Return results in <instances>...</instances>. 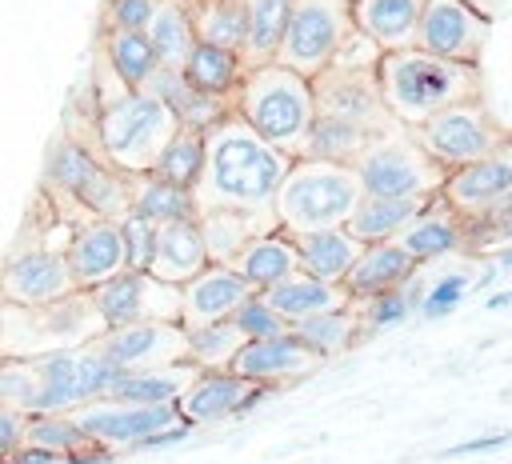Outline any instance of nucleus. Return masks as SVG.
Here are the masks:
<instances>
[{
  "mask_svg": "<svg viewBox=\"0 0 512 464\" xmlns=\"http://www.w3.org/2000/svg\"><path fill=\"white\" fill-rule=\"evenodd\" d=\"M292 160L264 144L236 112L204 132V168L192 188L196 216L200 212H248L272 216V200L288 176Z\"/></svg>",
  "mask_w": 512,
  "mask_h": 464,
  "instance_id": "f257e3e1",
  "label": "nucleus"
},
{
  "mask_svg": "<svg viewBox=\"0 0 512 464\" xmlns=\"http://www.w3.org/2000/svg\"><path fill=\"white\" fill-rule=\"evenodd\" d=\"M88 84L96 96V140H100L104 164L116 168L120 176L152 172L164 144L180 132L172 108L152 92H128L108 68V60L100 56V48L92 56Z\"/></svg>",
  "mask_w": 512,
  "mask_h": 464,
  "instance_id": "f03ea898",
  "label": "nucleus"
},
{
  "mask_svg": "<svg viewBox=\"0 0 512 464\" xmlns=\"http://www.w3.org/2000/svg\"><path fill=\"white\" fill-rule=\"evenodd\" d=\"M376 84H380V100H384L388 116L408 132L428 124L444 108L484 100V72L480 68L436 60L420 48L384 52L376 64Z\"/></svg>",
  "mask_w": 512,
  "mask_h": 464,
  "instance_id": "7ed1b4c3",
  "label": "nucleus"
},
{
  "mask_svg": "<svg viewBox=\"0 0 512 464\" xmlns=\"http://www.w3.org/2000/svg\"><path fill=\"white\" fill-rule=\"evenodd\" d=\"M232 112L264 144H272L288 160H304L308 156V140H312V124H316L312 80H304V76H296V72H288L280 64L252 68L240 80Z\"/></svg>",
  "mask_w": 512,
  "mask_h": 464,
  "instance_id": "20e7f679",
  "label": "nucleus"
},
{
  "mask_svg": "<svg viewBox=\"0 0 512 464\" xmlns=\"http://www.w3.org/2000/svg\"><path fill=\"white\" fill-rule=\"evenodd\" d=\"M40 192L48 196V204L68 228H76L88 216H100V220L128 216V176L108 168L100 156H92L64 132H56L44 152Z\"/></svg>",
  "mask_w": 512,
  "mask_h": 464,
  "instance_id": "39448f33",
  "label": "nucleus"
},
{
  "mask_svg": "<svg viewBox=\"0 0 512 464\" xmlns=\"http://www.w3.org/2000/svg\"><path fill=\"white\" fill-rule=\"evenodd\" d=\"M360 196H364V188L352 168L304 156V160H292V168L272 200V216L284 236L344 228L348 216L356 212Z\"/></svg>",
  "mask_w": 512,
  "mask_h": 464,
  "instance_id": "423d86ee",
  "label": "nucleus"
},
{
  "mask_svg": "<svg viewBox=\"0 0 512 464\" xmlns=\"http://www.w3.org/2000/svg\"><path fill=\"white\" fill-rule=\"evenodd\" d=\"M108 328L88 292H72L44 308L0 304V360H40L100 340Z\"/></svg>",
  "mask_w": 512,
  "mask_h": 464,
  "instance_id": "0eeeda50",
  "label": "nucleus"
},
{
  "mask_svg": "<svg viewBox=\"0 0 512 464\" xmlns=\"http://www.w3.org/2000/svg\"><path fill=\"white\" fill-rule=\"evenodd\" d=\"M364 196H400V200H432L440 196L444 168L412 140L408 128H392L368 144V152L352 164Z\"/></svg>",
  "mask_w": 512,
  "mask_h": 464,
  "instance_id": "6e6552de",
  "label": "nucleus"
},
{
  "mask_svg": "<svg viewBox=\"0 0 512 464\" xmlns=\"http://www.w3.org/2000/svg\"><path fill=\"white\" fill-rule=\"evenodd\" d=\"M412 140L432 156V164H440L444 172H456V168L476 164V160L500 152L504 144H512V128L496 120L488 100H468V104L444 108L440 116L420 124L412 132Z\"/></svg>",
  "mask_w": 512,
  "mask_h": 464,
  "instance_id": "1a4fd4ad",
  "label": "nucleus"
},
{
  "mask_svg": "<svg viewBox=\"0 0 512 464\" xmlns=\"http://www.w3.org/2000/svg\"><path fill=\"white\" fill-rule=\"evenodd\" d=\"M352 32V4L348 0H292V16L272 64L312 80L320 76L340 44Z\"/></svg>",
  "mask_w": 512,
  "mask_h": 464,
  "instance_id": "9d476101",
  "label": "nucleus"
},
{
  "mask_svg": "<svg viewBox=\"0 0 512 464\" xmlns=\"http://www.w3.org/2000/svg\"><path fill=\"white\" fill-rule=\"evenodd\" d=\"M312 100H316V120L352 124V128H364L372 136H384V132L400 128L388 116L384 100H380L376 68L328 64L320 76H312Z\"/></svg>",
  "mask_w": 512,
  "mask_h": 464,
  "instance_id": "9b49d317",
  "label": "nucleus"
},
{
  "mask_svg": "<svg viewBox=\"0 0 512 464\" xmlns=\"http://www.w3.org/2000/svg\"><path fill=\"white\" fill-rule=\"evenodd\" d=\"M72 292L80 288L64 264V248L12 244L0 260V304L8 308H44Z\"/></svg>",
  "mask_w": 512,
  "mask_h": 464,
  "instance_id": "f8f14e48",
  "label": "nucleus"
},
{
  "mask_svg": "<svg viewBox=\"0 0 512 464\" xmlns=\"http://www.w3.org/2000/svg\"><path fill=\"white\" fill-rule=\"evenodd\" d=\"M488 36H492V20L472 12L464 0H424V8H420L416 48L436 60L480 68Z\"/></svg>",
  "mask_w": 512,
  "mask_h": 464,
  "instance_id": "ddd939ff",
  "label": "nucleus"
},
{
  "mask_svg": "<svg viewBox=\"0 0 512 464\" xmlns=\"http://www.w3.org/2000/svg\"><path fill=\"white\" fill-rule=\"evenodd\" d=\"M104 328L124 324H180V288L148 276V272H120L108 284L88 292Z\"/></svg>",
  "mask_w": 512,
  "mask_h": 464,
  "instance_id": "4468645a",
  "label": "nucleus"
},
{
  "mask_svg": "<svg viewBox=\"0 0 512 464\" xmlns=\"http://www.w3.org/2000/svg\"><path fill=\"white\" fill-rule=\"evenodd\" d=\"M276 388L268 384H248L240 380L236 372L220 368V372H196V380L188 384V392L172 404L176 408V420L188 424V428H200V424H220V420H232V416H248L260 400H268Z\"/></svg>",
  "mask_w": 512,
  "mask_h": 464,
  "instance_id": "2eb2a0df",
  "label": "nucleus"
},
{
  "mask_svg": "<svg viewBox=\"0 0 512 464\" xmlns=\"http://www.w3.org/2000/svg\"><path fill=\"white\" fill-rule=\"evenodd\" d=\"M96 352L116 372H144L188 360V332L180 324H124L96 340Z\"/></svg>",
  "mask_w": 512,
  "mask_h": 464,
  "instance_id": "dca6fc26",
  "label": "nucleus"
},
{
  "mask_svg": "<svg viewBox=\"0 0 512 464\" xmlns=\"http://www.w3.org/2000/svg\"><path fill=\"white\" fill-rule=\"evenodd\" d=\"M324 360L304 344L296 340L292 332H280L272 340H248L240 344V352L232 356L228 372H236L240 380L248 384H268V388H288L292 380H304L320 368Z\"/></svg>",
  "mask_w": 512,
  "mask_h": 464,
  "instance_id": "f3484780",
  "label": "nucleus"
},
{
  "mask_svg": "<svg viewBox=\"0 0 512 464\" xmlns=\"http://www.w3.org/2000/svg\"><path fill=\"white\" fill-rule=\"evenodd\" d=\"M508 192H512V144H504L500 152H492V156H484L476 164H464V168L448 172L444 184H440V200L464 224L468 220H480Z\"/></svg>",
  "mask_w": 512,
  "mask_h": 464,
  "instance_id": "a211bd4d",
  "label": "nucleus"
},
{
  "mask_svg": "<svg viewBox=\"0 0 512 464\" xmlns=\"http://www.w3.org/2000/svg\"><path fill=\"white\" fill-rule=\"evenodd\" d=\"M72 420L80 424V432L112 452L120 448H136L144 436L168 428V424H180L176 420V408L164 404V408H136V404H116V400H92L84 408L72 412Z\"/></svg>",
  "mask_w": 512,
  "mask_h": 464,
  "instance_id": "6ab92c4d",
  "label": "nucleus"
},
{
  "mask_svg": "<svg viewBox=\"0 0 512 464\" xmlns=\"http://www.w3.org/2000/svg\"><path fill=\"white\" fill-rule=\"evenodd\" d=\"M64 264L76 280L80 292H92L100 284H108L112 276H120L124 264V244H120V224L116 220H100L88 216L68 232L64 244Z\"/></svg>",
  "mask_w": 512,
  "mask_h": 464,
  "instance_id": "aec40b11",
  "label": "nucleus"
},
{
  "mask_svg": "<svg viewBox=\"0 0 512 464\" xmlns=\"http://www.w3.org/2000/svg\"><path fill=\"white\" fill-rule=\"evenodd\" d=\"M248 296H256L228 264H208L196 280H188L180 288V328H204V324H220L228 320Z\"/></svg>",
  "mask_w": 512,
  "mask_h": 464,
  "instance_id": "412c9836",
  "label": "nucleus"
},
{
  "mask_svg": "<svg viewBox=\"0 0 512 464\" xmlns=\"http://www.w3.org/2000/svg\"><path fill=\"white\" fill-rule=\"evenodd\" d=\"M396 244L416 260V264H440L448 256H468V228L464 220L440 200L432 196L412 220L408 228L396 236Z\"/></svg>",
  "mask_w": 512,
  "mask_h": 464,
  "instance_id": "4be33fe9",
  "label": "nucleus"
},
{
  "mask_svg": "<svg viewBox=\"0 0 512 464\" xmlns=\"http://www.w3.org/2000/svg\"><path fill=\"white\" fill-rule=\"evenodd\" d=\"M416 268H420V264H416L396 240H388V244H364L360 260L352 264V272L344 276L340 288L348 292L352 304H364V300H376V296H388V292L404 288V280H408Z\"/></svg>",
  "mask_w": 512,
  "mask_h": 464,
  "instance_id": "5701e85b",
  "label": "nucleus"
},
{
  "mask_svg": "<svg viewBox=\"0 0 512 464\" xmlns=\"http://www.w3.org/2000/svg\"><path fill=\"white\" fill-rule=\"evenodd\" d=\"M424 0H352V28L364 32L380 52L416 48Z\"/></svg>",
  "mask_w": 512,
  "mask_h": 464,
  "instance_id": "b1692460",
  "label": "nucleus"
},
{
  "mask_svg": "<svg viewBox=\"0 0 512 464\" xmlns=\"http://www.w3.org/2000/svg\"><path fill=\"white\" fill-rule=\"evenodd\" d=\"M208 268V252L200 240L196 220H176V224H160L156 228V252L148 264V276L184 288L188 280H196Z\"/></svg>",
  "mask_w": 512,
  "mask_h": 464,
  "instance_id": "393cba45",
  "label": "nucleus"
},
{
  "mask_svg": "<svg viewBox=\"0 0 512 464\" xmlns=\"http://www.w3.org/2000/svg\"><path fill=\"white\" fill-rule=\"evenodd\" d=\"M288 328L300 324V320H312V316H324V312H340L348 308V292L336 288V284H324V280H312L304 272H292L288 280L272 284L268 292H256Z\"/></svg>",
  "mask_w": 512,
  "mask_h": 464,
  "instance_id": "a878e982",
  "label": "nucleus"
},
{
  "mask_svg": "<svg viewBox=\"0 0 512 464\" xmlns=\"http://www.w3.org/2000/svg\"><path fill=\"white\" fill-rule=\"evenodd\" d=\"M228 268H232L252 292H268L272 284H280V280H288L292 272H300V256H296L292 236H284L280 228H272V232L248 240L244 252H240Z\"/></svg>",
  "mask_w": 512,
  "mask_h": 464,
  "instance_id": "bb28decb",
  "label": "nucleus"
},
{
  "mask_svg": "<svg viewBox=\"0 0 512 464\" xmlns=\"http://www.w3.org/2000/svg\"><path fill=\"white\" fill-rule=\"evenodd\" d=\"M192 380H196V368L188 360L164 364V368H144V372H120L112 380V388L104 392V400L136 404V408H164V404H176Z\"/></svg>",
  "mask_w": 512,
  "mask_h": 464,
  "instance_id": "cd10ccee",
  "label": "nucleus"
},
{
  "mask_svg": "<svg viewBox=\"0 0 512 464\" xmlns=\"http://www.w3.org/2000/svg\"><path fill=\"white\" fill-rule=\"evenodd\" d=\"M296 256H300V272L324 284H344V276L352 272V264L360 260L364 244L356 236H348V228H324V232H308V236H292Z\"/></svg>",
  "mask_w": 512,
  "mask_h": 464,
  "instance_id": "c85d7f7f",
  "label": "nucleus"
},
{
  "mask_svg": "<svg viewBox=\"0 0 512 464\" xmlns=\"http://www.w3.org/2000/svg\"><path fill=\"white\" fill-rule=\"evenodd\" d=\"M196 228H200L208 264H232L248 240L276 228V216H248V212H224L220 208V212H200Z\"/></svg>",
  "mask_w": 512,
  "mask_h": 464,
  "instance_id": "c756f323",
  "label": "nucleus"
},
{
  "mask_svg": "<svg viewBox=\"0 0 512 464\" xmlns=\"http://www.w3.org/2000/svg\"><path fill=\"white\" fill-rule=\"evenodd\" d=\"M292 16V0H244V44H240V64L264 68L276 60L284 28Z\"/></svg>",
  "mask_w": 512,
  "mask_h": 464,
  "instance_id": "7c9ffc66",
  "label": "nucleus"
},
{
  "mask_svg": "<svg viewBox=\"0 0 512 464\" xmlns=\"http://www.w3.org/2000/svg\"><path fill=\"white\" fill-rule=\"evenodd\" d=\"M144 92L160 96V100L172 108L176 124H180V128H192V132H208L212 124H220V120L232 112L224 100H212V96L196 92L180 72H164V68L152 76V84H148Z\"/></svg>",
  "mask_w": 512,
  "mask_h": 464,
  "instance_id": "2f4dec72",
  "label": "nucleus"
},
{
  "mask_svg": "<svg viewBox=\"0 0 512 464\" xmlns=\"http://www.w3.org/2000/svg\"><path fill=\"white\" fill-rule=\"evenodd\" d=\"M428 200H400V196H360L356 212L348 216V236H356L360 244H388L396 240L408 220L424 208Z\"/></svg>",
  "mask_w": 512,
  "mask_h": 464,
  "instance_id": "473e14b6",
  "label": "nucleus"
},
{
  "mask_svg": "<svg viewBox=\"0 0 512 464\" xmlns=\"http://www.w3.org/2000/svg\"><path fill=\"white\" fill-rule=\"evenodd\" d=\"M96 48L128 92H144L152 76L160 72L156 52L144 32H96Z\"/></svg>",
  "mask_w": 512,
  "mask_h": 464,
  "instance_id": "72a5a7b5",
  "label": "nucleus"
},
{
  "mask_svg": "<svg viewBox=\"0 0 512 464\" xmlns=\"http://www.w3.org/2000/svg\"><path fill=\"white\" fill-rule=\"evenodd\" d=\"M244 72H248V68L240 64L236 52L208 48V44H196L192 56H188V64L180 68V76H184L196 92H204V96H212V100H224L228 108H232V100H236V92H240Z\"/></svg>",
  "mask_w": 512,
  "mask_h": 464,
  "instance_id": "f704fd0d",
  "label": "nucleus"
},
{
  "mask_svg": "<svg viewBox=\"0 0 512 464\" xmlns=\"http://www.w3.org/2000/svg\"><path fill=\"white\" fill-rule=\"evenodd\" d=\"M128 212L144 216L148 224H176V220H196V204L192 192L144 172V176H128Z\"/></svg>",
  "mask_w": 512,
  "mask_h": 464,
  "instance_id": "c9c22d12",
  "label": "nucleus"
},
{
  "mask_svg": "<svg viewBox=\"0 0 512 464\" xmlns=\"http://www.w3.org/2000/svg\"><path fill=\"white\" fill-rule=\"evenodd\" d=\"M152 52H156V64L164 72H180L196 48V36H192V20H188V4L184 0H160L156 16L148 20L144 28Z\"/></svg>",
  "mask_w": 512,
  "mask_h": 464,
  "instance_id": "e433bc0d",
  "label": "nucleus"
},
{
  "mask_svg": "<svg viewBox=\"0 0 512 464\" xmlns=\"http://www.w3.org/2000/svg\"><path fill=\"white\" fill-rule=\"evenodd\" d=\"M196 44L240 56L244 44V0H184Z\"/></svg>",
  "mask_w": 512,
  "mask_h": 464,
  "instance_id": "4c0bfd02",
  "label": "nucleus"
},
{
  "mask_svg": "<svg viewBox=\"0 0 512 464\" xmlns=\"http://www.w3.org/2000/svg\"><path fill=\"white\" fill-rule=\"evenodd\" d=\"M288 332H292L296 340H304L320 360L344 356L348 348H356V344H360V320H356L352 304H348V308H340V312H324V316L300 320V324H292Z\"/></svg>",
  "mask_w": 512,
  "mask_h": 464,
  "instance_id": "58836bf2",
  "label": "nucleus"
},
{
  "mask_svg": "<svg viewBox=\"0 0 512 464\" xmlns=\"http://www.w3.org/2000/svg\"><path fill=\"white\" fill-rule=\"evenodd\" d=\"M200 168H204V132L180 128V132L164 144V152L156 156L152 176H160V180H168V184L192 192L196 180H200Z\"/></svg>",
  "mask_w": 512,
  "mask_h": 464,
  "instance_id": "ea45409f",
  "label": "nucleus"
},
{
  "mask_svg": "<svg viewBox=\"0 0 512 464\" xmlns=\"http://www.w3.org/2000/svg\"><path fill=\"white\" fill-rule=\"evenodd\" d=\"M372 140H380V136H372V132H364V128H352V124L316 120V124H312V140H308V156H312V160H328V164L352 168V164L368 152Z\"/></svg>",
  "mask_w": 512,
  "mask_h": 464,
  "instance_id": "a19ab883",
  "label": "nucleus"
},
{
  "mask_svg": "<svg viewBox=\"0 0 512 464\" xmlns=\"http://www.w3.org/2000/svg\"><path fill=\"white\" fill-rule=\"evenodd\" d=\"M240 332L220 320V324H204V328H192L188 332V364L196 372H220L232 364V356L240 352Z\"/></svg>",
  "mask_w": 512,
  "mask_h": 464,
  "instance_id": "79ce46f5",
  "label": "nucleus"
},
{
  "mask_svg": "<svg viewBox=\"0 0 512 464\" xmlns=\"http://www.w3.org/2000/svg\"><path fill=\"white\" fill-rule=\"evenodd\" d=\"M24 444L28 448H44V452H56V456H72L96 440H88L80 432V424L68 416H28L24 420Z\"/></svg>",
  "mask_w": 512,
  "mask_h": 464,
  "instance_id": "37998d69",
  "label": "nucleus"
},
{
  "mask_svg": "<svg viewBox=\"0 0 512 464\" xmlns=\"http://www.w3.org/2000/svg\"><path fill=\"white\" fill-rule=\"evenodd\" d=\"M464 228H468V256L472 260H488L492 252L508 248L512 244V192L496 208H488L480 220H468Z\"/></svg>",
  "mask_w": 512,
  "mask_h": 464,
  "instance_id": "c03bdc74",
  "label": "nucleus"
},
{
  "mask_svg": "<svg viewBox=\"0 0 512 464\" xmlns=\"http://www.w3.org/2000/svg\"><path fill=\"white\" fill-rule=\"evenodd\" d=\"M40 396V376L32 360H0V408L32 416Z\"/></svg>",
  "mask_w": 512,
  "mask_h": 464,
  "instance_id": "a18cd8bd",
  "label": "nucleus"
},
{
  "mask_svg": "<svg viewBox=\"0 0 512 464\" xmlns=\"http://www.w3.org/2000/svg\"><path fill=\"white\" fill-rule=\"evenodd\" d=\"M472 256L464 260V268H452V272H440V276H432L428 280V288H424V296H420V316H428V320H440V316H448L460 300H464V292L472 288Z\"/></svg>",
  "mask_w": 512,
  "mask_h": 464,
  "instance_id": "49530a36",
  "label": "nucleus"
},
{
  "mask_svg": "<svg viewBox=\"0 0 512 464\" xmlns=\"http://www.w3.org/2000/svg\"><path fill=\"white\" fill-rule=\"evenodd\" d=\"M120 224V244H124V264L128 272H148L152 252H156V224H148L144 216L128 212L116 220Z\"/></svg>",
  "mask_w": 512,
  "mask_h": 464,
  "instance_id": "de8ad7c7",
  "label": "nucleus"
},
{
  "mask_svg": "<svg viewBox=\"0 0 512 464\" xmlns=\"http://www.w3.org/2000/svg\"><path fill=\"white\" fill-rule=\"evenodd\" d=\"M228 324L240 332V340L248 344V340H272V336H280V332H288V324L260 300V296H248L232 316H228Z\"/></svg>",
  "mask_w": 512,
  "mask_h": 464,
  "instance_id": "09e8293b",
  "label": "nucleus"
},
{
  "mask_svg": "<svg viewBox=\"0 0 512 464\" xmlns=\"http://www.w3.org/2000/svg\"><path fill=\"white\" fill-rule=\"evenodd\" d=\"M160 0H104L96 32H144L148 20L156 16Z\"/></svg>",
  "mask_w": 512,
  "mask_h": 464,
  "instance_id": "8fccbe9b",
  "label": "nucleus"
},
{
  "mask_svg": "<svg viewBox=\"0 0 512 464\" xmlns=\"http://www.w3.org/2000/svg\"><path fill=\"white\" fill-rule=\"evenodd\" d=\"M380 56H384V52H380L364 32H356V28H352V32H348V40L340 44V52L332 56V64H344V68H376V64H380Z\"/></svg>",
  "mask_w": 512,
  "mask_h": 464,
  "instance_id": "3c124183",
  "label": "nucleus"
},
{
  "mask_svg": "<svg viewBox=\"0 0 512 464\" xmlns=\"http://www.w3.org/2000/svg\"><path fill=\"white\" fill-rule=\"evenodd\" d=\"M24 420L28 416L0 408V464H12V456L24 448Z\"/></svg>",
  "mask_w": 512,
  "mask_h": 464,
  "instance_id": "603ef678",
  "label": "nucleus"
},
{
  "mask_svg": "<svg viewBox=\"0 0 512 464\" xmlns=\"http://www.w3.org/2000/svg\"><path fill=\"white\" fill-rule=\"evenodd\" d=\"M508 444V432H484V436H472V440H460L452 444L444 456H472V452H496Z\"/></svg>",
  "mask_w": 512,
  "mask_h": 464,
  "instance_id": "864d4df0",
  "label": "nucleus"
},
{
  "mask_svg": "<svg viewBox=\"0 0 512 464\" xmlns=\"http://www.w3.org/2000/svg\"><path fill=\"white\" fill-rule=\"evenodd\" d=\"M188 424H168V428H160V432H152V436H144L136 448L140 452H152V448H172V444H180V440H188Z\"/></svg>",
  "mask_w": 512,
  "mask_h": 464,
  "instance_id": "5fc2aeb1",
  "label": "nucleus"
},
{
  "mask_svg": "<svg viewBox=\"0 0 512 464\" xmlns=\"http://www.w3.org/2000/svg\"><path fill=\"white\" fill-rule=\"evenodd\" d=\"M12 464H64V456H56V452H44V448H20L16 456H12Z\"/></svg>",
  "mask_w": 512,
  "mask_h": 464,
  "instance_id": "6e6d98bb",
  "label": "nucleus"
},
{
  "mask_svg": "<svg viewBox=\"0 0 512 464\" xmlns=\"http://www.w3.org/2000/svg\"><path fill=\"white\" fill-rule=\"evenodd\" d=\"M464 4H468L472 12H480L484 20H492V24H496V20H500V16L512 8V0H464Z\"/></svg>",
  "mask_w": 512,
  "mask_h": 464,
  "instance_id": "4d7b16f0",
  "label": "nucleus"
},
{
  "mask_svg": "<svg viewBox=\"0 0 512 464\" xmlns=\"http://www.w3.org/2000/svg\"><path fill=\"white\" fill-rule=\"evenodd\" d=\"M508 304H512V292H496V296H488V300H484V308H488V312L508 308Z\"/></svg>",
  "mask_w": 512,
  "mask_h": 464,
  "instance_id": "13d9d810",
  "label": "nucleus"
},
{
  "mask_svg": "<svg viewBox=\"0 0 512 464\" xmlns=\"http://www.w3.org/2000/svg\"><path fill=\"white\" fill-rule=\"evenodd\" d=\"M488 260H492L496 268H512V244H508V248H500V252H492Z\"/></svg>",
  "mask_w": 512,
  "mask_h": 464,
  "instance_id": "bf43d9fd",
  "label": "nucleus"
},
{
  "mask_svg": "<svg viewBox=\"0 0 512 464\" xmlns=\"http://www.w3.org/2000/svg\"><path fill=\"white\" fill-rule=\"evenodd\" d=\"M348 4H352V0H348Z\"/></svg>",
  "mask_w": 512,
  "mask_h": 464,
  "instance_id": "052dcab7",
  "label": "nucleus"
}]
</instances>
